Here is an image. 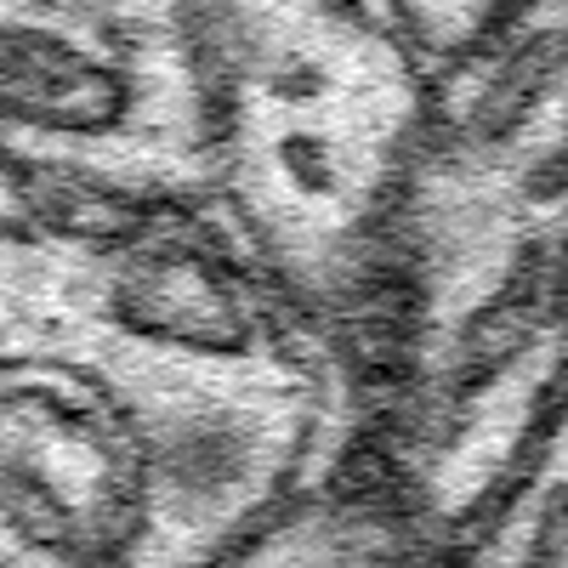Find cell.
<instances>
[{
	"instance_id": "cell-1",
	"label": "cell",
	"mask_w": 568,
	"mask_h": 568,
	"mask_svg": "<svg viewBox=\"0 0 568 568\" xmlns=\"http://www.w3.org/2000/svg\"><path fill=\"white\" fill-rule=\"evenodd\" d=\"M364 438V358L211 211L0 227V568H222Z\"/></svg>"
},
{
	"instance_id": "cell-2",
	"label": "cell",
	"mask_w": 568,
	"mask_h": 568,
	"mask_svg": "<svg viewBox=\"0 0 568 568\" xmlns=\"http://www.w3.org/2000/svg\"><path fill=\"white\" fill-rule=\"evenodd\" d=\"M568 387V0L433 80L369 347V455L449 551Z\"/></svg>"
},
{
	"instance_id": "cell-3",
	"label": "cell",
	"mask_w": 568,
	"mask_h": 568,
	"mask_svg": "<svg viewBox=\"0 0 568 568\" xmlns=\"http://www.w3.org/2000/svg\"><path fill=\"white\" fill-rule=\"evenodd\" d=\"M200 74L205 211L284 302L369 369L433 74L364 0H200Z\"/></svg>"
},
{
	"instance_id": "cell-4",
	"label": "cell",
	"mask_w": 568,
	"mask_h": 568,
	"mask_svg": "<svg viewBox=\"0 0 568 568\" xmlns=\"http://www.w3.org/2000/svg\"><path fill=\"white\" fill-rule=\"evenodd\" d=\"M0 176L45 211H205L200 0H0Z\"/></svg>"
},
{
	"instance_id": "cell-5",
	"label": "cell",
	"mask_w": 568,
	"mask_h": 568,
	"mask_svg": "<svg viewBox=\"0 0 568 568\" xmlns=\"http://www.w3.org/2000/svg\"><path fill=\"white\" fill-rule=\"evenodd\" d=\"M222 568H449V546L420 524L369 444H358L284 500Z\"/></svg>"
},
{
	"instance_id": "cell-6",
	"label": "cell",
	"mask_w": 568,
	"mask_h": 568,
	"mask_svg": "<svg viewBox=\"0 0 568 568\" xmlns=\"http://www.w3.org/2000/svg\"><path fill=\"white\" fill-rule=\"evenodd\" d=\"M449 568H568V387L506 495L455 546Z\"/></svg>"
},
{
	"instance_id": "cell-7",
	"label": "cell",
	"mask_w": 568,
	"mask_h": 568,
	"mask_svg": "<svg viewBox=\"0 0 568 568\" xmlns=\"http://www.w3.org/2000/svg\"><path fill=\"white\" fill-rule=\"evenodd\" d=\"M524 7L529 0H364V12L433 80L471 58L484 40H495Z\"/></svg>"
},
{
	"instance_id": "cell-8",
	"label": "cell",
	"mask_w": 568,
	"mask_h": 568,
	"mask_svg": "<svg viewBox=\"0 0 568 568\" xmlns=\"http://www.w3.org/2000/svg\"><path fill=\"white\" fill-rule=\"evenodd\" d=\"M45 205H34L23 187H12L7 176H0V227H12V222H29V216H40Z\"/></svg>"
}]
</instances>
